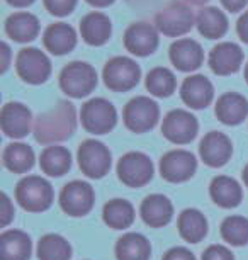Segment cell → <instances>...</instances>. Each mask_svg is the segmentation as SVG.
Instances as JSON below:
<instances>
[{
  "mask_svg": "<svg viewBox=\"0 0 248 260\" xmlns=\"http://www.w3.org/2000/svg\"><path fill=\"white\" fill-rule=\"evenodd\" d=\"M77 127V116L74 104L66 101H61L34 122V136L43 145L58 143L65 141L75 133Z\"/></svg>",
  "mask_w": 248,
  "mask_h": 260,
  "instance_id": "obj_1",
  "label": "cell"
},
{
  "mask_svg": "<svg viewBox=\"0 0 248 260\" xmlns=\"http://www.w3.org/2000/svg\"><path fill=\"white\" fill-rule=\"evenodd\" d=\"M16 199L29 213H43L50 209L55 199L51 184L40 175H27L16 187Z\"/></svg>",
  "mask_w": 248,
  "mask_h": 260,
  "instance_id": "obj_2",
  "label": "cell"
},
{
  "mask_svg": "<svg viewBox=\"0 0 248 260\" xmlns=\"http://www.w3.org/2000/svg\"><path fill=\"white\" fill-rule=\"evenodd\" d=\"M60 87L66 95L82 99L97 87L95 68L85 61H72L60 73Z\"/></svg>",
  "mask_w": 248,
  "mask_h": 260,
  "instance_id": "obj_3",
  "label": "cell"
},
{
  "mask_svg": "<svg viewBox=\"0 0 248 260\" xmlns=\"http://www.w3.org/2000/svg\"><path fill=\"white\" fill-rule=\"evenodd\" d=\"M104 83L109 90L113 92H128L134 89L139 82L141 70L138 63L128 56H114L105 63L104 72Z\"/></svg>",
  "mask_w": 248,
  "mask_h": 260,
  "instance_id": "obj_4",
  "label": "cell"
},
{
  "mask_svg": "<svg viewBox=\"0 0 248 260\" xmlns=\"http://www.w3.org/2000/svg\"><path fill=\"white\" fill-rule=\"evenodd\" d=\"M80 119L85 131L92 135H105L111 129H114L116 122H118V112L109 101L95 97L82 106Z\"/></svg>",
  "mask_w": 248,
  "mask_h": 260,
  "instance_id": "obj_5",
  "label": "cell"
},
{
  "mask_svg": "<svg viewBox=\"0 0 248 260\" xmlns=\"http://www.w3.org/2000/svg\"><path fill=\"white\" fill-rule=\"evenodd\" d=\"M158 117H160L158 104L145 95H138L134 99H131L126 104L123 112L126 127L138 135L153 129L155 124L158 122Z\"/></svg>",
  "mask_w": 248,
  "mask_h": 260,
  "instance_id": "obj_6",
  "label": "cell"
},
{
  "mask_svg": "<svg viewBox=\"0 0 248 260\" xmlns=\"http://www.w3.org/2000/svg\"><path fill=\"white\" fill-rule=\"evenodd\" d=\"M80 170L90 179H102L111 170V151L97 140H85L77 153Z\"/></svg>",
  "mask_w": 248,
  "mask_h": 260,
  "instance_id": "obj_7",
  "label": "cell"
},
{
  "mask_svg": "<svg viewBox=\"0 0 248 260\" xmlns=\"http://www.w3.org/2000/svg\"><path fill=\"white\" fill-rule=\"evenodd\" d=\"M118 177L128 187H143L153 179V164L148 155L129 151L121 156L118 164Z\"/></svg>",
  "mask_w": 248,
  "mask_h": 260,
  "instance_id": "obj_8",
  "label": "cell"
},
{
  "mask_svg": "<svg viewBox=\"0 0 248 260\" xmlns=\"http://www.w3.org/2000/svg\"><path fill=\"white\" fill-rule=\"evenodd\" d=\"M155 24L160 32L168 38H179L189 32L194 26V14L186 4L182 2H170L167 7L155 17Z\"/></svg>",
  "mask_w": 248,
  "mask_h": 260,
  "instance_id": "obj_9",
  "label": "cell"
},
{
  "mask_svg": "<svg viewBox=\"0 0 248 260\" xmlns=\"http://www.w3.org/2000/svg\"><path fill=\"white\" fill-rule=\"evenodd\" d=\"M16 70L24 82L38 85V83H43L50 78L51 61L38 48H24L17 55Z\"/></svg>",
  "mask_w": 248,
  "mask_h": 260,
  "instance_id": "obj_10",
  "label": "cell"
},
{
  "mask_svg": "<svg viewBox=\"0 0 248 260\" xmlns=\"http://www.w3.org/2000/svg\"><path fill=\"white\" fill-rule=\"evenodd\" d=\"M95 203V194L90 184L84 180H72L60 194V206L68 216L89 214Z\"/></svg>",
  "mask_w": 248,
  "mask_h": 260,
  "instance_id": "obj_11",
  "label": "cell"
},
{
  "mask_svg": "<svg viewBox=\"0 0 248 260\" xmlns=\"http://www.w3.org/2000/svg\"><path fill=\"white\" fill-rule=\"evenodd\" d=\"M199 129L197 119L189 111L173 109L163 119L162 133L175 145H187L196 138Z\"/></svg>",
  "mask_w": 248,
  "mask_h": 260,
  "instance_id": "obj_12",
  "label": "cell"
},
{
  "mask_svg": "<svg viewBox=\"0 0 248 260\" xmlns=\"http://www.w3.org/2000/svg\"><path fill=\"white\" fill-rule=\"evenodd\" d=\"M197 160L187 150H172L160 160V174L165 180L173 184L186 182L196 174Z\"/></svg>",
  "mask_w": 248,
  "mask_h": 260,
  "instance_id": "obj_13",
  "label": "cell"
},
{
  "mask_svg": "<svg viewBox=\"0 0 248 260\" xmlns=\"http://www.w3.org/2000/svg\"><path fill=\"white\" fill-rule=\"evenodd\" d=\"M233 153L231 140L228 138L225 133L220 131H211L202 138L201 145H199V155H201L202 161L207 167L218 169L228 164Z\"/></svg>",
  "mask_w": 248,
  "mask_h": 260,
  "instance_id": "obj_14",
  "label": "cell"
},
{
  "mask_svg": "<svg viewBox=\"0 0 248 260\" xmlns=\"http://www.w3.org/2000/svg\"><path fill=\"white\" fill-rule=\"evenodd\" d=\"M124 46L136 56H148L158 48V32L152 24L136 22L126 29Z\"/></svg>",
  "mask_w": 248,
  "mask_h": 260,
  "instance_id": "obj_15",
  "label": "cell"
},
{
  "mask_svg": "<svg viewBox=\"0 0 248 260\" xmlns=\"http://www.w3.org/2000/svg\"><path fill=\"white\" fill-rule=\"evenodd\" d=\"M31 111L24 104L19 102H9L4 106L2 116H0V124H2L4 135L14 140H21L31 131Z\"/></svg>",
  "mask_w": 248,
  "mask_h": 260,
  "instance_id": "obj_16",
  "label": "cell"
},
{
  "mask_svg": "<svg viewBox=\"0 0 248 260\" xmlns=\"http://www.w3.org/2000/svg\"><path fill=\"white\" fill-rule=\"evenodd\" d=\"M181 97L184 104L191 109H204L212 102L215 87L204 75H191L184 80L181 87Z\"/></svg>",
  "mask_w": 248,
  "mask_h": 260,
  "instance_id": "obj_17",
  "label": "cell"
},
{
  "mask_svg": "<svg viewBox=\"0 0 248 260\" xmlns=\"http://www.w3.org/2000/svg\"><path fill=\"white\" fill-rule=\"evenodd\" d=\"M170 60L181 72H194L202 65L204 51L197 41L191 38L177 39L170 46Z\"/></svg>",
  "mask_w": 248,
  "mask_h": 260,
  "instance_id": "obj_18",
  "label": "cell"
},
{
  "mask_svg": "<svg viewBox=\"0 0 248 260\" xmlns=\"http://www.w3.org/2000/svg\"><path fill=\"white\" fill-rule=\"evenodd\" d=\"M243 61L241 48L235 43H220L209 53V67L216 75H231L240 70Z\"/></svg>",
  "mask_w": 248,
  "mask_h": 260,
  "instance_id": "obj_19",
  "label": "cell"
},
{
  "mask_svg": "<svg viewBox=\"0 0 248 260\" xmlns=\"http://www.w3.org/2000/svg\"><path fill=\"white\" fill-rule=\"evenodd\" d=\"M143 221L152 228H162L172 221L173 206L163 194H150L145 198L139 208Z\"/></svg>",
  "mask_w": 248,
  "mask_h": 260,
  "instance_id": "obj_20",
  "label": "cell"
},
{
  "mask_svg": "<svg viewBox=\"0 0 248 260\" xmlns=\"http://www.w3.org/2000/svg\"><path fill=\"white\" fill-rule=\"evenodd\" d=\"M216 116L223 124H240L248 116V101L236 92L223 94L216 102Z\"/></svg>",
  "mask_w": 248,
  "mask_h": 260,
  "instance_id": "obj_21",
  "label": "cell"
},
{
  "mask_svg": "<svg viewBox=\"0 0 248 260\" xmlns=\"http://www.w3.org/2000/svg\"><path fill=\"white\" fill-rule=\"evenodd\" d=\"M80 32L87 45L90 46H102L109 41L113 26L105 14L102 12H90L82 19Z\"/></svg>",
  "mask_w": 248,
  "mask_h": 260,
  "instance_id": "obj_22",
  "label": "cell"
},
{
  "mask_svg": "<svg viewBox=\"0 0 248 260\" xmlns=\"http://www.w3.org/2000/svg\"><path fill=\"white\" fill-rule=\"evenodd\" d=\"M43 43H45L46 50L53 53V55H66L77 46V32L68 24L56 22L51 24L45 31Z\"/></svg>",
  "mask_w": 248,
  "mask_h": 260,
  "instance_id": "obj_23",
  "label": "cell"
},
{
  "mask_svg": "<svg viewBox=\"0 0 248 260\" xmlns=\"http://www.w3.org/2000/svg\"><path fill=\"white\" fill-rule=\"evenodd\" d=\"M31 238L21 230H7L0 235V260H29Z\"/></svg>",
  "mask_w": 248,
  "mask_h": 260,
  "instance_id": "obj_24",
  "label": "cell"
},
{
  "mask_svg": "<svg viewBox=\"0 0 248 260\" xmlns=\"http://www.w3.org/2000/svg\"><path fill=\"white\" fill-rule=\"evenodd\" d=\"M209 194H211V199L218 206L226 209L236 208L243 198L240 184L235 179L226 177V175H218V177L212 179L211 185H209Z\"/></svg>",
  "mask_w": 248,
  "mask_h": 260,
  "instance_id": "obj_25",
  "label": "cell"
},
{
  "mask_svg": "<svg viewBox=\"0 0 248 260\" xmlns=\"http://www.w3.org/2000/svg\"><path fill=\"white\" fill-rule=\"evenodd\" d=\"M6 32L17 43H29L40 34V21L29 12H16L6 21Z\"/></svg>",
  "mask_w": 248,
  "mask_h": 260,
  "instance_id": "obj_26",
  "label": "cell"
},
{
  "mask_svg": "<svg viewBox=\"0 0 248 260\" xmlns=\"http://www.w3.org/2000/svg\"><path fill=\"white\" fill-rule=\"evenodd\" d=\"M152 245L141 233H126L116 243L118 260H150Z\"/></svg>",
  "mask_w": 248,
  "mask_h": 260,
  "instance_id": "obj_27",
  "label": "cell"
},
{
  "mask_svg": "<svg viewBox=\"0 0 248 260\" xmlns=\"http://www.w3.org/2000/svg\"><path fill=\"white\" fill-rule=\"evenodd\" d=\"M41 170L50 177H61L72 167V153L65 146H46L40 156Z\"/></svg>",
  "mask_w": 248,
  "mask_h": 260,
  "instance_id": "obj_28",
  "label": "cell"
},
{
  "mask_svg": "<svg viewBox=\"0 0 248 260\" xmlns=\"http://www.w3.org/2000/svg\"><path fill=\"white\" fill-rule=\"evenodd\" d=\"M199 32L207 39L223 38L228 31V17L218 7H204L196 17Z\"/></svg>",
  "mask_w": 248,
  "mask_h": 260,
  "instance_id": "obj_29",
  "label": "cell"
},
{
  "mask_svg": "<svg viewBox=\"0 0 248 260\" xmlns=\"http://www.w3.org/2000/svg\"><path fill=\"white\" fill-rule=\"evenodd\" d=\"M177 226L181 237L189 243H199L207 235V221L199 209H184Z\"/></svg>",
  "mask_w": 248,
  "mask_h": 260,
  "instance_id": "obj_30",
  "label": "cell"
},
{
  "mask_svg": "<svg viewBox=\"0 0 248 260\" xmlns=\"http://www.w3.org/2000/svg\"><path fill=\"white\" fill-rule=\"evenodd\" d=\"M104 223L113 230H126L134 221V208L126 199H113L102 211Z\"/></svg>",
  "mask_w": 248,
  "mask_h": 260,
  "instance_id": "obj_31",
  "label": "cell"
},
{
  "mask_svg": "<svg viewBox=\"0 0 248 260\" xmlns=\"http://www.w3.org/2000/svg\"><path fill=\"white\" fill-rule=\"evenodd\" d=\"M4 165L14 174H26L34 165V151L26 143H11L6 146L2 155Z\"/></svg>",
  "mask_w": 248,
  "mask_h": 260,
  "instance_id": "obj_32",
  "label": "cell"
},
{
  "mask_svg": "<svg viewBox=\"0 0 248 260\" xmlns=\"http://www.w3.org/2000/svg\"><path fill=\"white\" fill-rule=\"evenodd\" d=\"M72 247L61 235H45L38 243V258L40 260H70Z\"/></svg>",
  "mask_w": 248,
  "mask_h": 260,
  "instance_id": "obj_33",
  "label": "cell"
},
{
  "mask_svg": "<svg viewBox=\"0 0 248 260\" xmlns=\"http://www.w3.org/2000/svg\"><path fill=\"white\" fill-rule=\"evenodd\" d=\"M177 87V80L175 75L168 68L165 67H157L148 73L147 77V89L150 94L155 97H168L175 92Z\"/></svg>",
  "mask_w": 248,
  "mask_h": 260,
  "instance_id": "obj_34",
  "label": "cell"
},
{
  "mask_svg": "<svg viewBox=\"0 0 248 260\" xmlns=\"http://www.w3.org/2000/svg\"><path fill=\"white\" fill-rule=\"evenodd\" d=\"M221 237L235 247L248 243V219L243 216H228L221 223Z\"/></svg>",
  "mask_w": 248,
  "mask_h": 260,
  "instance_id": "obj_35",
  "label": "cell"
},
{
  "mask_svg": "<svg viewBox=\"0 0 248 260\" xmlns=\"http://www.w3.org/2000/svg\"><path fill=\"white\" fill-rule=\"evenodd\" d=\"M75 6H77V0H45L46 11L50 14H53V16H58V17H63V16L72 14Z\"/></svg>",
  "mask_w": 248,
  "mask_h": 260,
  "instance_id": "obj_36",
  "label": "cell"
},
{
  "mask_svg": "<svg viewBox=\"0 0 248 260\" xmlns=\"http://www.w3.org/2000/svg\"><path fill=\"white\" fill-rule=\"evenodd\" d=\"M202 260H235L231 250L225 245H211L204 250Z\"/></svg>",
  "mask_w": 248,
  "mask_h": 260,
  "instance_id": "obj_37",
  "label": "cell"
},
{
  "mask_svg": "<svg viewBox=\"0 0 248 260\" xmlns=\"http://www.w3.org/2000/svg\"><path fill=\"white\" fill-rule=\"evenodd\" d=\"M14 218V208L6 192L0 196V226H7Z\"/></svg>",
  "mask_w": 248,
  "mask_h": 260,
  "instance_id": "obj_38",
  "label": "cell"
},
{
  "mask_svg": "<svg viewBox=\"0 0 248 260\" xmlns=\"http://www.w3.org/2000/svg\"><path fill=\"white\" fill-rule=\"evenodd\" d=\"M162 260H196V257L186 247H173L163 255Z\"/></svg>",
  "mask_w": 248,
  "mask_h": 260,
  "instance_id": "obj_39",
  "label": "cell"
},
{
  "mask_svg": "<svg viewBox=\"0 0 248 260\" xmlns=\"http://www.w3.org/2000/svg\"><path fill=\"white\" fill-rule=\"evenodd\" d=\"M236 32L238 36L243 43L248 45V11L243 14V16L238 19V24H236Z\"/></svg>",
  "mask_w": 248,
  "mask_h": 260,
  "instance_id": "obj_40",
  "label": "cell"
},
{
  "mask_svg": "<svg viewBox=\"0 0 248 260\" xmlns=\"http://www.w3.org/2000/svg\"><path fill=\"white\" fill-rule=\"evenodd\" d=\"M221 4L225 6L230 12H238L248 4V0H221Z\"/></svg>",
  "mask_w": 248,
  "mask_h": 260,
  "instance_id": "obj_41",
  "label": "cell"
},
{
  "mask_svg": "<svg viewBox=\"0 0 248 260\" xmlns=\"http://www.w3.org/2000/svg\"><path fill=\"white\" fill-rule=\"evenodd\" d=\"M2 73L7 72L9 68V58H11V48H9L7 43H2Z\"/></svg>",
  "mask_w": 248,
  "mask_h": 260,
  "instance_id": "obj_42",
  "label": "cell"
},
{
  "mask_svg": "<svg viewBox=\"0 0 248 260\" xmlns=\"http://www.w3.org/2000/svg\"><path fill=\"white\" fill-rule=\"evenodd\" d=\"M6 2L11 4L14 7H27V6H31L34 0H6Z\"/></svg>",
  "mask_w": 248,
  "mask_h": 260,
  "instance_id": "obj_43",
  "label": "cell"
},
{
  "mask_svg": "<svg viewBox=\"0 0 248 260\" xmlns=\"http://www.w3.org/2000/svg\"><path fill=\"white\" fill-rule=\"evenodd\" d=\"M87 2H89L90 6H94V7H108L113 2H116V0H87Z\"/></svg>",
  "mask_w": 248,
  "mask_h": 260,
  "instance_id": "obj_44",
  "label": "cell"
},
{
  "mask_svg": "<svg viewBox=\"0 0 248 260\" xmlns=\"http://www.w3.org/2000/svg\"><path fill=\"white\" fill-rule=\"evenodd\" d=\"M187 2H191V4H194V6H202V4H206V2H209V0H187Z\"/></svg>",
  "mask_w": 248,
  "mask_h": 260,
  "instance_id": "obj_45",
  "label": "cell"
},
{
  "mask_svg": "<svg viewBox=\"0 0 248 260\" xmlns=\"http://www.w3.org/2000/svg\"><path fill=\"white\" fill-rule=\"evenodd\" d=\"M243 180H245V185L248 187V165L245 167V170H243Z\"/></svg>",
  "mask_w": 248,
  "mask_h": 260,
  "instance_id": "obj_46",
  "label": "cell"
},
{
  "mask_svg": "<svg viewBox=\"0 0 248 260\" xmlns=\"http://www.w3.org/2000/svg\"><path fill=\"white\" fill-rule=\"evenodd\" d=\"M245 80L248 83V63H246V68H245Z\"/></svg>",
  "mask_w": 248,
  "mask_h": 260,
  "instance_id": "obj_47",
  "label": "cell"
}]
</instances>
